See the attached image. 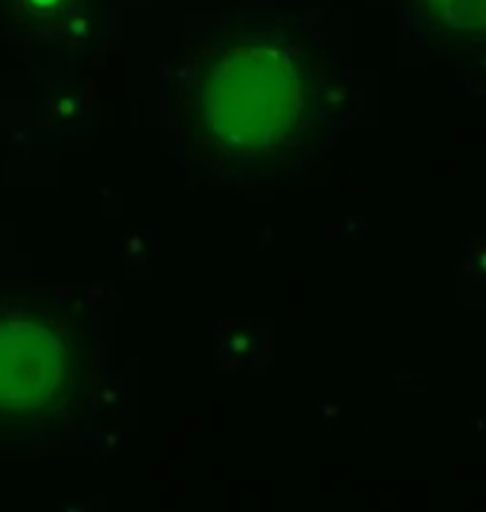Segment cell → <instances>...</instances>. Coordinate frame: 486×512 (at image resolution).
Here are the masks:
<instances>
[{
  "label": "cell",
  "mask_w": 486,
  "mask_h": 512,
  "mask_svg": "<svg viewBox=\"0 0 486 512\" xmlns=\"http://www.w3.org/2000/svg\"><path fill=\"white\" fill-rule=\"evenodd\" d=\"M38 10H57V8H65L67 0H31Z\"/></svg>",
  "instance_id": "obj_1"
}]
</instances>
